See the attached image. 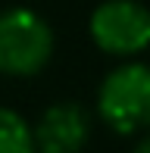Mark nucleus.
<instances>
[{"instance_id":"f257e3e1","label":"nucleus","mask_w":150,"mask_h":153,"mask_svg":"<svg viewBox=\"0 0 150 153\" xmlns=\"http://www.w3.org/2000/svg\"><path fill=\"white\" fill-rule=\"evenodd\" d=\"M97 119L122 137L150 131V62L122 59L103 75L94 100Z\"/></svg>"},{"instance_id":"f03ea898","label":"nucleus","mask_w":150,"mask_h":153,"mask_svg":"<svg viewBox=\"0 0 150 153\" xmlns=\"http://www.w3.org/2000/svg\"><path fill=\"white\" fill-rule=\"evenodd\" d=\"M56 50L53 25L31 6L0 10V75L31 78L44 72Z\"/></svg>"},{"instance_id":"7ed1b4c3","label":"nucleus","mask_w":150,"mask_h":153,"mask_svg":"<svg viewBox=\"0 0 150 153\" xmlns=\"http://www.w3.org/2000/svg\"><path fill=\"white\" fill-rule=\"evenodd\" d=\"M91 44L116 59H134L150 50V10L141 0H103L88 19Z\"/></svg>"},{"instance_id":"20e7f679","label":"nucleus","mask_w":150,"mask_h":153,"mask_svg":"<svg viewBox=\"0 0 150 153\" xmlns=\"http://www.w3.org/2000/svg\"><path fill=\"white\" fill-rule=\"evenodd\" d=\"M31 131L35 153H81L91 141V113L75 100H59L38 116Z\"/></svg>"},{"instance_id":"39448f33","label":"nucleus","mask_w":150,"mask_h":153,"mask_svg":"<svg viewBox=\"0 0 150 153\" xmlns=\"http://www.w3.org/2000/svg\"><path fill=\"white\" fill-rule=\"evenodd\" d=\"M0 153H35L31 122L13 106H0Z\"/></svg>"},{"instance_id":"423d86ee","label":"nucleus","mask_w":150,"mask_h":153,"mask_svg":"<svg viewBox=\"0 0 150 153\" xmlns=\"http://www.w3.org/2000/svg\"><path fill=\"white\" fill-rule=\"evenodd\" d=\"M131 153H150V131H147L144 137H141L138 144H134V150H131Z\"/></svg>"}]
</instances>
